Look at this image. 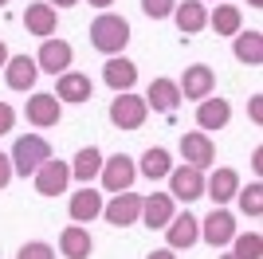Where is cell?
<instances>
[{
	"mask_svg": "<svg viewBox=\"0 0 263 259\" xmlns=\"http://www.w3.org/2000/svg\"><path fill=\"white\" fill-rule=\"evenodd\" d=\"M232 122V102L220 95H209L197 102V126L204 130V134H212V130H224Z\"/></svg>",
	"mask_w": 263,
	"mask_h": 259,
	"instance_id": "cell-19",
	"label": "cell"
},
{
	"mask_svg": "<svg viewBox=\"0 0 263 259\" xmlns=\"http://www.w3.org/2000/svg\"><path fill=\"white\" fill-rule=\"evenodd\" d=\"M12 173L16 177H32L40 165L51 157V145H47L44 134H20V138L12 141Z\"/></svg>",
	"mask_w": 263,
	"mask_h": 259,
	"instance_id": "cell-2",
	"label": "cell"
},
{
	"mask_svg": "<svg viewBox=\"0 0 263 259\" xmlns=\"http://www.w3.org/2000/svg\"><path fill=\"white\" fill-rule=\"evenodd\" d=\"M102 83L114 90V95H126L138 86V63L126 59V55H110L106 63H102Z\"/></svg>",
	"mask_w": 263,
	"mask_h": 259,
	"instance_id": "cell-15",
	"label": "cell"
},
{
	"mask_svg": "<svg viewBox=\"0 0 263 259\" xmlns=\"http://www.w3.org/2000/svg\"><path fill=\"white\" fill-rule=\"evenodd\" d=\"M55 24H59V12H55L47 0H35V4L24 8V28H28V35H35V40H51Z\"/></svg>",
	"mask_w": 263,
	"mask_h": 259,
	"instance_id": "cell-20",
	"label": "cell"
},
{
	"mask_svg": "<svg viewBox=\"0 0 263 259\" xmlns=\"http://www.w3.org/2000/svg\"><path fill=\"white\" fill-rule=\"evenodd\" d=\"M47 4H51V8H55V12H59V8H75L79 0H47Z\"/></svg>",
	"mask_w": 263,
	"mask_h": 259,
	"instance_id": "cell-37",
	"label": "cell"
},
{
	"mask_svg": "<svg viewBox=\"0 0 263 259\" xmlns=\"http://www.w3.org/2000/svg\"><path fill=\"white\" fill-rule=\"evenodd\" d=\"M71 63H75V47L67 40H44L40 43V51H35V67L40 71H47V75H63V71H71Z\"/></svg>",
	"mask_w": 263,
	"mask_h": 259,
	"instance_id": "cell-12",
	"label": "cell"
},
{
	"mask_svg": "<svg viewBox=\"0 0 263 259\" xmlns=\"http://www.w3.org/2000/svg\"><path fill=\"white\" fill-rule=\"evenodd\" d=\"M248 114H252L255 126L263 122V95H252V98H248Z\"/></svg>",
	"mask_w": 263,
	"mask_h": 259,
	"instance_id": "cell-35",
	"label": "cell"
},
{
	"mask_svg": "<svg viewBox=\"0 0 263 259\" xmlns=\"http://www.w3.org/2000/svg\"><path fill=\"white\" fill-rule=\"evenodd\" d=\"M181 157H185V165H193V169H212L216 165V141H212V134H204V130H189V134H181Z\"/></svg>",
	"mask_w": 263,
	"mask_h": 259,
	"instance_id": "cell-7",
	"label": "cell"
},
{
	"mask_svg": "<svg viewBox=\"0 0 263 259\" xmlns=\"http://www.w3.org/2000/svg\"><path fill=\"white\" fill-rule=\"evenodd\" d=\"M12 177H16V173H12V157H8V153H0V193L12 184Z\"/></svg>",
	"mask_w": 263,
	"mask_h": 259,
	"instance_id": "cell-33",
	"label": "cell"
},
{
	"mask_svg": "<svg viewBox=\"0 0 263 259\" xmlns=\"http://www.w3.org/2000/svg\"><path fill=\"white\" fill-rule=\"evenodd\" d=\"M209 28L216 35H236V32H243V12L236 8V4H224V0H220L216 8L209 12Z\"/></svg>",
	"mask_w": 263,
	"mask_h": 259,
	"instance_id": "cell-28",
	"label": "cell"
},
{
	"mask_svg": "<svg viewBox=\"0 0 263 259\" xmlns=\"http://www.w3.org/2000/svg\"><path fill=\"white\" fill-rule=\"evenodd\" d=\"M138 173H142L145 181H165L173 173V153L161 150V145H149L142 153V161H138Z\"/></svg>",
	"mask_w": 263,
	"mask_h": 259,
	"instance_id": "cell-27",
	"label": "cell"
},
{
	"mask_svg": "<svg viewBox=\"0 0 263 259\" xmlns=\"http://www.w3.org/2000/svg\"><path fill=\"white\" fill-rule=\"evenodd\" d=\"M102 220H106L110 228H130L142 220V193H134V189H126V193H114L102 205Z\"/></svg>",
	"mask_w": 263,
	"mask_h": 259,
	"instance_id": "cell-6",
	"label": "cell"
},
{
	"mask_svg": "<svg viewBox=\"0 0 263 259\" xmlns=\"http://www.w3.org/2000/svg\"><path fill=\"white\" fill-rule=\"evenodd\" d=\"M90 251H95V239L83 224H67L59 232V255L63 259H90Z\"/></svg>",
	"mask_w": 263,
	"mask_h": 259,
	"instance_id": "cell-24",
	"label": "cell"
},
{
	"mask_svg": "<svg viewBox=\"0 0 263 259\" xmlns=\"http://www.w3.org/2000/svg\"><path fill=\"white\" fill-rule=\"evenodd\" d=\"M106 118L114 130H142L145 118H149V106H145V98L142 95H134V90H126V95H114L110 98V110H106Z\"/></svg>",
	"mask_w": 263,
	"mask_h": 259,
	"instance_id": "cell-3",
	"label": "cell"
},
{
	"mask_svg": "<svg viewBox=\"0 0 263 259\" xmlns=\"http://www.w3.org/2000/svg\"><path fill=\"white\" fill-rule=\"evenodd\" d=\"M90 8H102V12H110V4H114V0H87Z\"/></svg>",
	"mask_w": 263,
	"mask_h": 259,
	"instance_id": "cell-38",
	"label": "cell"
},
{
	"mask_svg": "<svg viewBox=\"0 0 263 259\" xmlns=\"http://www.w3.org/2000/svg\"><path fill=\"white\" fill-rule=\"evenodd\" d=\"M232 255H236V259H263V236H259V232H236V239H232Z\"/></svg>",
	"mask_w": 263,
	"mask_h": 259,
	"instance_id": "cell-29",
	"label": "cell"
},
{
	"mask_svg": "<svg viewBox=\"0 0 263 259\" xmlns=\"http://www.w3.org/2000/svg\"><path fill=\"white\" fill-rule=\"evenodd\" d=\"M126 43H130V20L118 16V12H99L95 20H90V47L110 55H122L126 51Z\"/></svg>",
	"mask_w": 263,
	"mask_h": 259,
	"instance_id": "cell-1",
	"label": "cell"
},
{
	"mask_svg": "<svg viewBox=\"0 0 263 259\" xmlns=\"http://www.w3.org/2000/svg\"><path fill=\"white\" fill-rule=\"evenodd\" d=\"M173 216H177V200H173L169 193H149V196H142V220H138V224L161 232Z\"/></svg>",
	"mask_w": 263,
	"mask_h": 259,
	"instance_id": "cell-17",
	"label": "cell"
},
{
	"mask_svg": "<svg viewBox=\"0 0 263 259\" xmlns=\"http://www.w3.org/2000/svg\"><path fill=\"white\" fill-rule=\"evenodd\" d=\"M99 181H102V189H106L110 196H114V193H126V189H134V181H138V161H134L130 153H114V157H102Z\"/></svg>",
	"mask_w": 263,
	"mask_h": 259,
	"instance_id": "cell-4",
	"label": "cell"
},
{
	"mask_svg": "<svg viewBox=\"0 0 263 259\" xmlns=\"http://www.w3.org/2000/svg\"><path fill=\"white\" fill-rule=\"evenodd\" d=\"M35 79H40V67H35V55H8V63H4V83L12 90H35Z\"/></svg>",
	"mask_w": 263,
	"mask_h": 259,
	"instance_id": "cell-16",
	"label": "cell"
},
{
	"mask_svg": "<svg viewBox=\"0 0 263 259\" xmlns=\"http://www.w3.org/2000/svg\"><path fill=\"white\" fill-rule=\"evenodd\" d=\"M12 126H16V110L8 102H0V134H12Z\"/></svg>",
	"mask_w": 263,
	"mask_h": 259,
	"instance_id": "cell-34",
	"label": "cell"
},
{
	"mask_svg": "<svg viewBox=\"0 0 263 259\" xmlns=\"http://www.w3.org/2000/svg\"><path fill=\"white\" fill-rule=\"evenodd\" d=\"M169 20L181 28V35H197L209 28V4H200V0H177Z\"/></svg>",
	"mask_w": 263,
	"mask_h": 259,
	"instance_id": "cell-22",
	"label": "cell"
},
{
	"mask_svg": "<svg viewBox=\"0 0 263 259\" xmlns=\"http://www.w3.org/2000/svg\"><path fill=\"white\" fill-rule=\"evenodd\" d=\"M161 232H165V248H173V251H189L193 244H200V220L193 212L173 216Z\"/></svg>",
	"mask_w": 263,
	"mask_h": 259,
	"instance_id": "cell-14",
	"label": "cell"
},
{
	"mask_svg": "<svg viewBox=\"0 0 263 259\" xmlns=\"http://www.w3.org/2000/svg\"><path fill=\"white\" fill-rule=\"evenodd\" d=\"M145 106L154 110V114H173L177 106H181V90H177V79H154L149 83V90H145Z\"/></svg>",
	"mask_w": 263,
	"mask_h": 259,
	"instance_id": "cell-23",
	"label": "cell"
},
{
	"mask_svg": "<svg viewBox=\"0 0 263 259\" xmlns=\"http://www.w3.org/2000/svg\"><path fill=\"white\" fill-rule=\"evenodd\" d=\"M145 259H177V251H173V248H154Z\"/></svg>",
	"mask_w": 263,
	"mask_h": 259,
	"instance_id": "cell-36",
	"label": "cell"
},
{
	"mask_svg": "<svg viewBox=\"0 0 263 259\" xmlns=\"http://www.w3.org/2000/svg\"><path fill=\"white\" fill-rule=\"evenodd\" d=\"M248 4H252V8H263V0H248Z\"/></svg>",
	"mask_w": 263,
	"mask_h": 259,
	"instance_id": "cell-40",
	"label": "cell"
},
{
	"mask_svg": "<svg viewBox=\"0 0 263 259\" xmlns=\"http://www.w3.org/2000/svg\"><path fill=\"white\" fill-rule=\"evenodd\" d=\"M232 55L248 67H259L263 63V32L252 28V32H236L232 35Z\"/></svg>",
	"mask_w": 263,
	"mask_h": 259,
	"instance_id": "cell-25",
	"label": "cell"
},
{
	"mask_svg": "<svg viewBox=\"0 0 263 259\" xmlns=\"http://www.w3.org/2000/svg\"><path fill=\"white\" fill-rule=\"evenodd\" d=\"M220 259H236V255H232V251H228V255H220Z\"/></svg>",
	"mask_w": 263,
	"mask_h": 259,
	"instance_id": "cell-42",
	"label": "cell"
},
{
	"mask_svg": "<svg viewBox=\"0 0 263 259\" xmlns=\"http://www.w3.org/2000/svg\"><path fill=\"white\" fill-rule=\"evenodd\" d=\"M24 118L32 122L35 130H51V126H59V118H63V102H59L51 90H35V95L24 102Z\"/></svg>",
	"mask_w": 263,
	"mask_h": 259,
	"instance_id": "cell-9",
	"label": "cell"
},
{
	"mask_svg": "<svg viewBox=\"0 0 263 259\" xmlns=\"http://www.w3.org/2000/svg\"><path fill=\"white\" fill-rule=\"evenodd\" d=\"M4 4H8V0H0V8H4Z\"/></svg>",
	"mask_w": 263,
	"mask_h": 259,
	"instance_id": "cell-43",
	"label": "cell"
},
{
	"mask_svg": "<svg viewBox=\"0 0 263 259\" xmlns=\"http://www.w3.org/2000/svg\"><path fill=\"white\" fill-rule=\"evenodd\" d=\"M236 200H240V212H243V216H263V184H259V181H252L248 189L240 184Z\"/></svg>",
	"mask_w": 263,
	"mask_h": 259,
	"instance_id": "cell-30",
	"label": "cell"
},
{
	"mask_svg": "<svg viewBox=\"0 0 263 259\" xmlns=\"http://www.w3.org/2000/svg\"><path fill=\"white\" fill-rule=\"evenodd\" d=\"M32 184H35V193H40V196L67 193V184H71V165L59 161V157H47V161L32 173Z\"/></svg>",
	"mask_w": 263,
	"mask_h": 259,
	"instance_id": "cell-10",
	"label": "cell"
},
{
	"mask_svg": "<svg viewBox=\"0 0 263 259\" xmlns=\"http://www.w3.org/2000/svg\"><path fill=\"white\" fill-rule=\"evenodd\" d=\"M169 181V196L173 200H185V205H193V200H200L204 196V173L193 169V165H173V173L165 177Z\"/></svg>",
	"mask_w": 263,
	"mask_h": 259,
	"instance_id": "cell-8",
	"label": "cell"
},
{
	"mask_svg": "<svg viewBox=\"0 0 263 259\" xmlns=\"http://www.w3.org/2000/svg\"><path fill=\"white\" fill-rule=\"evenodd\" d=\"M236 232H240V228H236V216H232L224 205H220V208L212 205V212L200 220V239H204L212 251H216V248H228L232 239H236Z\"/></svg>",
	"mask_w": 263,
	"mask_h": 259,
	"instance_id": "cell-5",
	"label": "cell"
},
{
	"mask_svg": "<svg viewBox=\"0 0 263 259\" xmlns=\"http://www.w3.org/2000/svg\"><path fill=\"white\" fill-rule=\"evenodd\" d=\"M173 8H177V0H142V12L149 20H169Z\"/></svg>",
	"mask_w": 263,
	"mask_h": 259,
	"instance_id": "cell-32",
	"label": "cell"
},
{
	"mask_svg": "<svg viewBox=\"0 0 263 259\" xmlns=\"http://www.w3.org/2000/svg\"><path fill=\"white\" fill-rule=\"evenodd\" d=\"M102 193H95L90 184H83L79 193H71V200H67V216L75 220V224H90V220H99L102 216Z\"/></svg>",
	"mask_w": 263,
	"mask_h": 259,
	"instance_id": "cell-21",
	"label": "cell"
},
{
	"mask_svg": "<svg viewBox=\"0 0 263 259\" xmlns=\"http://www.w3.org/2000/svg\"><path fill=\"white\" fill-rule=\"evenodd\" d=\"M4 63H8V43L0 40V71H4Z\"/></svg>",
	"mask_w": 263,
	"mask_h": 259,
	"instance_id": "cell-39",
	"label": "cell"
},
{
	"mask_svg": "<svg viewBox=\"0 0 263 259\" xmlns=\"http://www.w3.org/2000/svg\"><path fill=\"white\" fill-rule=\"evenodd\" d=\"M236 193H240V173L228 165H220V169H212V177H204V196H212L216 208L236 200Z\"/></svg>",
	"mask_w": 263,
	"mask_h": 259,
	"instance_id": "cell-18",
	"label": "cell"
},
{
	"mask_svg": "<svg viewBox=\"0 0 263 259\" xmlns=\"http://www.w3.org/2000/svg\"><path fill=\"white\" fill-rule=\"evenodd\" d=\"M177 90H181V98H193V102H200V98L216 95V71H212L209 63H193V67H185V75H181Z\"/></svg>",
	"mask_w": 263,
	"mask_h": 259,
	"instance_id": "cell-13",
	"label": "cell"
},
{
	"mask_svg": "<svg viewBox=\"0 0 263 259\" xmlns=\"http://www.w3.org/2000/svg\"><path fill=\"white\" fill-rule=\"evenodd\" d=\"M67 165H71V181L90 184L95 177H99V169H102V150H95V145H83V150H79Z\"/></svg>",
	"mask_w": 263,
	"mask_h": 259,
	"instance_id": "cell-26",
	"label": "cell"
},
{
	"mask_svg": "<svg viewBox=\"0 0 263 259\" xmlns=\"http://www.w3.org/2000/svg\"><path fill=\"white\" fill-rule=\"evenodd\" d=\"M63 106H83V102H90V95H95V83H90V75H83V71H63V75H55V90H51Z\"/></svg>",
	"mask_w": 263,
	"mask_h": 259,
	"instance_id": "cell-11",
	"label": "cell"
},
{
	"mask_svg": "<svg viewBox=\"0 0 263 259\" xmlns=\"http://www.w3.org/2000/svg\"><path fill=\"white\" fill-rule=\"evenodd\" d=\"M200 4H220V0H200Z\"/></svg>",
	"mask_w": 263,
	"mask_h": 259,
	"instance_id": "cell-41",
	"label": "cell"
},
{
	"mask_svg": "<svg viewBox=\"0 0 263 259\" xmlns=\"http://www.w3.org/2000/svg\"><path fill=\"white\" fill-rule=\"evenodd\" d=\"M16 259H55V248L47 239H28V244L16 251Z\"/></svg>",
	"mask_w": 263,
	"mask_h": 259,
	"instance_id": "cell-31",
	"label": "cell"
}]
</instances>
